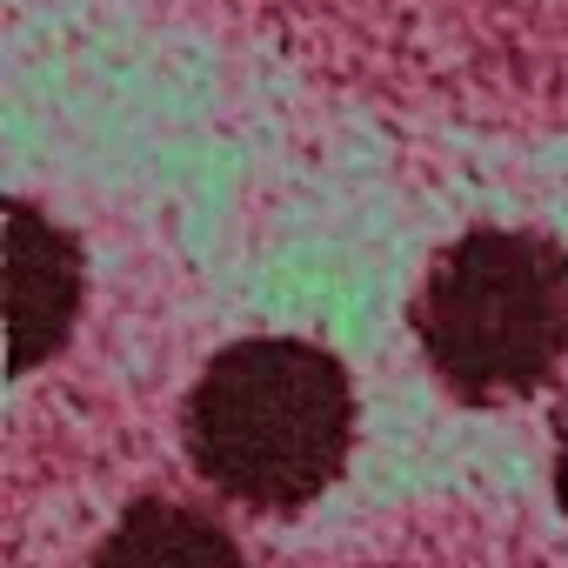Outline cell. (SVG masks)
<instances>
[{
	"mask_svg": "<svg viewBox=\"0 0 568 568\" xmlns=\"http://www.w3.org/2000/svg\"><path fill=\"white\" fill-rule=\"evenodd\" d=\"M187 462L241 508H308L355 448L348 368L295 335L221 348L187 395Z\"/></svg>",
	"mask_w": 568,
	"mask_h": 568,
	"instance_id": "1",
	"label": "cell"
},
{
	"mask_svg": "<svg viewBox=\"0 0 568 568\" xmlns=\"http://www.w3.org/2000/svg\"><path fill=\"white\" fill-rule=\"evenodd\" d=\"M415 342L462 402L541 388L568 348V254L528 227L462 234L415 295Z\"/></svg>",
	"mask_w": 568,
	"mask_h": 568,
	"instance_id": "2",
	"label": "cell"
},
{
	"mask_svg": "<svg viewBox=\"0 0 568 568\" xmlns=\"http://www.w3.org/2000/svg\"><path fill=\"white\" fill-rule=\"evenodd\" d=\"M81 315V247L34 201H8V342L14 375L41 368Z\"/></svg>",
	"mask_w": 568,
	"mask_h": 568,
	"instance_id": "3",
	"label": "cell"
},
{
	"mask_svg": "<svg viewBox=\"0 0 568 568\" xmlns=\"http://www.w3.org/2000/svg\"><path fill=\"white\" fill-rule=\"evenodd\" d=\"M88 568H247V555L214 515L148 495L108 528V541L94 548Z\"/></svg>",
	"mask_w": 568,
	"mask_h": 568,
	"instance_id": "4",
	"label": "cell"
},
{
	"mask_svg": "<svg viewBox=\"0 0 568 568\" xmlns=\"http://www.w3.org/2000/svg\"><path fill=\"white\" fill-rule=\"evenodd\" d=\"M555 501L568 508V402H561V422H555Z\"/></svg>",
	"mask_w": 568,
	"mask_h": 568,
	"instance_id": "5",
	"label": "cell"
}]
</instances>
